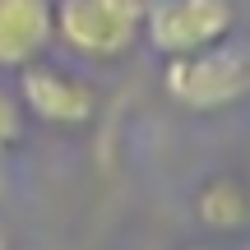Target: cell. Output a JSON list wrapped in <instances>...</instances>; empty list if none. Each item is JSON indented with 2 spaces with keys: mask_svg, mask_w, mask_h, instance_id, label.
<instances>
[{
  "mask_svg": "<svg viewBox=\"0 0 250 250\" xmlns=\"http://www.w3.org/2000/svg\"><path fill=\"white\" fill-rule=\"evenodd\" d=\"M0 250H14V246H9V232H5V223H0Z\"/></svg>",
  "mask_w": 250,
  "mask_h": 250,
  "instance_id": "8",
  "label": "cell"
},
{
  "mask_svg": "<svg viewBox=\"0 0 250 250\" xmlns=\"http://www.w3.org/2000/svg\"><path fill=\"white\" fill-rule=\"evenodd\" d=\"M162 93L181 111L213 116L250 98V46L227 37L218 46H204L195 56H176L162 70Z\"/></svg>",
  "mask_w": 250,
  "mask_h": 250,
  "instance_id": "1",
  "label": "cell"
},
{
  "mask_svg": "<svg viewBox=\"0 0 250 250\" xmlns=\"http://www.w3.org/2000/svg\"><path fill=\"white\" fill-rule=\"evenodd\" d=\"M23 139V111H19V98L0 88V153H9Z\"/></svg>",
  "mask_w": 250,
  "mask_h": 250,
  "instance_id": "7",
  "label": "cell"
},
{
  "mask_svg": "<svg viewBox=\"0 0 250 250\" xmlns=\"http://www.w3.org/2000/svg\"><path fill=\"white\" fill-rule=\"evenodd\" d=\"M195 218L208 232H241L250 227V186L241 176H208L195 190Z\"/></svg>",
  "mask_w": 250,
  "mask_h": 250,
  "instance_id": "6",
  "label": "cell"
},
{
  "mask_svg": "<svg viewBox=\"0 0 250 250\" xmlns=\"http://www.w3.org/2000/svg\"><path fill=\"white\" fill-rule=\"evenodd\" d=\"M148 0H51L56 42L70 56L111 65L139 46V19Z\"/></svg>",
  "mask_w": 250,
  "mask_h": 250,
  "instance_id": "2",
  "label": "cell"
},
{
  "mask_svg": "<svg viewBox=\"0 0 250 250\" xmlns=\"http://www.w3.org/2000/svg\"><path fill=\"white\" fill-rule=\"evenodd\" d=\"M56 23L51 0H0V74H19L51 56Z\"/></svg>",
  "mask_w": 250,
  "mask_h": 250,
  "instance_id": "5",
  "label": "cell"
},
{
  "mask_svg": "<svg viewBox=\"0 0 250 250\" xmlns=\"http://www.w3.org/2000/svg\"><path fill=\"white\" fill-rule=\"evenodd\" d=\"M19 111L51 130H83L98 116V88L83 74H74L70 65L51 61H33L28 70H19Z\"/></svg>",
  "mask_w": 250,
  "mask_h": 250,
  "instance_id": "4",
  "label": "cell"
},
{
  "mask_svg": "<svg viewBox=\"0 0 250 250\" xmlns=\"http://www.w3.org/2000/svg\"><path fill=\"white\" fill-rule=\"evenodd\" d=\"M181 250H218V246H181Z\"/></svg>",
  "mask_w": 250,
  "mask_h": 250,
  "instance_id": "9",
  "label": "cell"
},
{
  "mask_svg": "<svg viewBox=\"0 0 250 250\" xmlns=\"http://www.w3.org/2000/svg\"><path fill=\"white\" fill-rule=\"evenodd\" d=\"M236 23H241L236 0H148L139 19V42H148L162 61H176L236 37Z\"/></svg>",
  "mask_w": 250,
  "mask_h": 250,
  "instance_id": "3",
  "label": "cell"
}]
</instances>
